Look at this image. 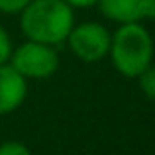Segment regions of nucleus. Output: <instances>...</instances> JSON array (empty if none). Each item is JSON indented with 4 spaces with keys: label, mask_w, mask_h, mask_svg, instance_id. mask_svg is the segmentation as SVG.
<instances>
[{
    "label": "nucleus",
    "mask_w": 155,
    "mask_h": 155,
    "mask_svg": "<svg viewBox=\"0 0 155 155\" xmlns=\"http://www.w3.org/2000/svg\"><path fill=\"white\" fill-rule=\"evenodd\" d=\"M75 26L73 8L65 0H31L20 12V28L26 39L57 47L67 41Z\"/></svg>",
    "instance_id": "obj_1"
},
{
    "label": "nucleus",
    "mask_w": 155,
    "mask_h": 155,
    "mask_svg": "<svg viewBox=\"0 0 155 155\" xmlns=\"http://www.w3.org/2000/svg\"><path fill=\"white\" fill-rule=\"evenodd\" d=\"M108 53L120 75L137 79L153 61V38L140 22L122 24L112 35Z\"/></svg>",
    "instance_id": "obj_2"
},
{
    "label": "nucleus",
    "mask_w": 155,
    "mask_h": 155,
    "mask_svg": "<svg viewBox=\"0 0 155 155\" xmlns=\"http://www.w3.org/2000/svg\"><path fill=\"white\" fill-rule=\"evenodd\" d=\"M8 63L24 77V79H49L59 69V55L53 45L39 41H24L12 49Z\"/></svg>",
    "instance_id": "obj_3"
},
{
    "label": "nucleus",
    "mask_w": 155,
    "mask_h": 155,
    "mask_svg": "<svg viewBox=\"0 0 155 155\" xmlns=\"http://www.w3.org/2000/svg\"><path fill=\"white\" fill-rule=\"evenodd\" d=\"M110 41H112L110 31L98 22H84L73 26L67 38L71 51L84 63H96L104 59L110 51Z\"/></svg>",
    "instance_id": "obj_4"
},
{
    "label": "nucleus",
    "mask_w": 155,
    "mask_h": 155,
    "mask_svg": "<svg viewBox=\"0 0 155 155\" xmlns=\"http://www.w3.org/2000/svg\"><path fill=\"white\" fill-rule=\"evenodd\" d=\"M28 96V81L10 63L0 65V116L12 114Z\"/></svg>",
    "instance_id": "obj_5"
},
{
    "label": "nucleus",
    "mask_w": 155,
    "mask_h": 155,
    "mask_svg": "<svg viewBox=\"0 0 155 155\" xmlns=\"http://www.w3.org/2000/svg\"><path fill=\"white\" fill-rule=\"evenodd\" d=\"M96 6L100 8L102 16H106L112 22L122 24H134L141 22L140 6L141 0H98Z\"/></svg>",
    "instance_id": "obj_6"
},
{
    "label": "nucleus",
    "mask_w": 155,
    "mask_h": 155,
    "mask_svg": "<svg viewBox=\"0 0 155 155\" xmlns=\"http://www.w3.org/2000/svg\"><path fill=\"white\" fill-rule=\"evenodd\" d=\"M137 81H140V88L145 94V98L155 102V65L151 63L147 69H143L137 75Z\"/></svg>",
    "instance_id": "obj_7"
},
{
    "label": "nucleus",
    "mask_w": 155,
    "mask_h": 155,
    "mask_svg": "<svg viewBox=\"0 0 155 155\" xmlns=\"http://www.w3.org/2000/svg\"><path fill=\"white\" fill-rule=\"evenodd\" d=\"M0 155H31V151L28 149V145H24L22 141H4L0 143Z\"/></svg>",
    "instance_id": "obj_8"
},
{
    "label": "nucleus",
    "mask_w": 155,
    "mask_h": 155,
    "mask_svg": "<svg viewBox=\"0 0 155 155\" xmlns=\"http://www.w3.org/2000/svg\"><path fill=\"white\" fill-rule=\"evenodd\" d=\"M10 55H12V39L8 31L4 30V26H0V65L8 63Z\"/></svg>",
    "instance_id": "obj_9"
},
{
    "label": "nucleus",
    "mask_w": 155,
    "mask_h": 155,
    "mask_svg": "<svg viewBox=\"0 0 155 155\" xmlns=\"http://www.w3.org/2000/svg\"><path fill=\"white\" fill-rule=\"evenodd\" d=\"M31 0H0V12L2 14H20Z\"/></svg>",
    "instance_id": "obj_10"
},
{
    "label": "nucleus",
    "mask_w": 155,
    "mask_h": 155,
    "mask_svg": "<svg viewBox=\"0 0 155 155\" xmlns=\"http://www.w3.org/2000/svg\"><path fill=\"white\" fill-rule=\"evenodd\" d=\"M140 16L141 20H155V0H141Z\"/></svg>",
    "instance_id": "obj_11"
},
{
    "label": "nucleus",
    "mask_w": 155,
    "mask_h": 155,
    "mask_svg": "<svg viewBox=\"0 0 155 155\" xmlns=\"http://www.w3.org/2000/svg\"><path fill=\"white\" fill-rule=\"evenodd\" d=\"M71 8H91V6H96L98 0H65Z\"/></svg>",
    "instance_id": "obj_12"
}]
</instances>
